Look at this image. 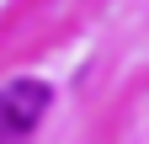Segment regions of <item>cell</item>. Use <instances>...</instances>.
<instances>
[{"mask_svg":"<svg viewBox=\"0 0 149 144\" xmlns=\"http://www.w3.org/2000/svg\"><path fill=\"white\" fill-rule=\"evenodd\" d=\"M48 85L43 80H11V85H0V144H16V139H27L37 123H43L48 112Z\"/></svg>","mask_w":149,"mask_h":144,"instance_id":"cell-1","label":"cell"}]
</instances>
